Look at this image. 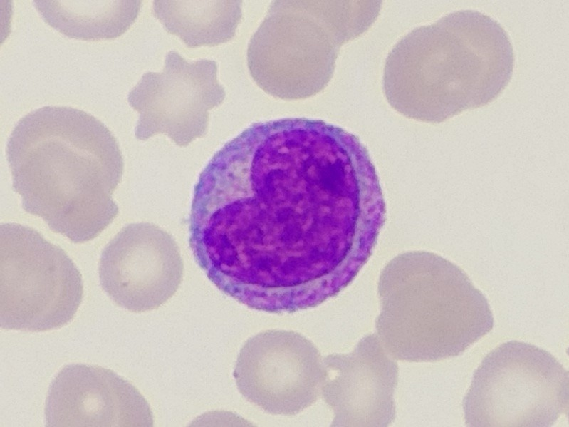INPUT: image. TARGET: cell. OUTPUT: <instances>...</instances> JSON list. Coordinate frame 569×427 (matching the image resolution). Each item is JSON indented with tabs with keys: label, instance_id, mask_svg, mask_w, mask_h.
<instances>
[{
	"label": "cell",
	"instance_id": "6da1fadb",
	"mask_svg": "<svg viewBox=\"0 0 569 427\" xmlns=\"http://www.w3.org/2000/svg\"><path fill=\"white\" fill-rule=\"evenodd\" d=\"M385 214L375 166L355 135L305 118L259 122L201 172L189 244L224 294L252 309L290 314L353 282Z\"/></svg>",
	"mask_w": 569,
	"mask_h": 427
},
{
	"label": "cell",
	"instance_id": "7a4b0ae2",
	"mask_svg": "<svg viewBox=\"0 0 569 427\" xmlns=\"http://www.w3.org/2000/svg\"><path fill=\"white\" fill-rule=\"evenodd\" d=\"M6 153L24 210L54 232L83 243L117 217L113 194L123 158L113 133L92 115L67 106L33 110L18 121Z\"/></svg>",
	"mask_w": 569,
	"mask_h": 427
},
{
	"label": "cell",
	"instance_id": "3957f363",
	"mask_svg": "<svg viewBox=\"0 0 569 427\" xmlns=\"http://www.w3.org/2000/svg\"><path fill=\"white\" fill-rule=\"evenodd\" d=\"M514 65L500 23L476 10H459L414 29L395 45L383 91L401 115L439 123L493 102L510 83Z\"/></svg>",
	"mask_w": 569,
	"mask_h": 427
},
{
	"label": "cell",
	"instance_id": "277c9868",
	"mask_svg": "<svg viewBox=\"0 0 569 427\" xmlns=\"http://www.w3.org/2000/svg\"><path fill=\"white\" fill-rule=\"evenodd\" d=\"M378 295L377 336L395 360L457 356L494 326L484 294L461 267L435 253L414 251L393 259L381 272Z\"/></svg>",
	"mask_w": 569,
	"mask_h": 427
},
{
	"label": "cell",
	"instance_id": "5b68a950",
	"mask_svg": "<svg viewBox=\"0 0 569 427\" xmlns=\"http://www.w3.org/2000/svg\"><path fill=\"white\" fill-rule=\"evenodd\" d=\"M381 6V1H273L248 45L253 80L284 100L318 93L333 77L341 46L366 31Z\"/></svg>",
	"mask_w": 569,
	"mask_h": 427
},
{
	"label": "cell",
	"instance_id": "8992f818",
	"mask_svg": "<svg viewBox=\"0 0 569 427\" xmlns=\"http://www.w3.org/2000/svg\"><path fill=\"white\" fill-rule=\"evenodd\" d=\"M463 410L468 426H552L568 413V372L536 346L503 343L475 371Z\"/></svg>",
	"mask_w": 569,
	"mask_h": 427
},
{
	"label": "cell",
	"instance_id": "52a82bcc",
	"mask_svg": "<svg viewBox=\"0 0 569 427\" xmlns=\"http://www.w3.org/2000/svg\"><path fill=\"white\" fill-rule=\"evenodd\" d=\"M83 297L81 274L63 249L31 227L1 225V328L59 329L73 319Z\"/></svg>",
	"mask_w": 569,
	"mask_h": 427
},
{
	"label": "cell",
	"instance_id": "ba28073f",
	"mask_svg": "<svg viewBox=\"0 0 569 427\" xmlns=\"http://www.w3.org/2000/svg\"><path fill=\"white\" fill-rule=\"evenodd\" d=\"M234 376L250 403L271 414L293 416L322 396L328 370L312 341L293 331L273 329L244 344Z\"/></svg>",
	"mask_w": 569,
	"mask_h": 427
},
{
	"label": "cell",
	"instance_id": "9c48e42d",
	"mask_svg": "<svg viewBox=\"0 0 569 427\" xmlns=\"http://www.w3.org/2000/svg\"><path fill=\"white\" fill-rule=\"evenodd\" d=\"M225 96L214 61L188 62L171 51L162 71L144 73L129 93L130 106L140 113L135 136L145 140L164 134L177 145L186 147L207 134L209 110L221 104Z\"/></svg>",
	"mask_w": 569,
	"mask_h": 427
},
{
	"label": "cell",
	"instance_id": "30bf717a",
	"mask_svg": "<svg viewBox=\"0 0 569 427\" xmlns=\"http://www.w3.org/2000/svg\"><path fill=\"white\" fill-rule=\"evenodd\" d=\"M183 271L174 238L149 222L122 227L105 247L98 267L101 287L110 298L137 313L167 302L181 284Z\"/></svg>",
	"mask_w": 569,
	"mask_h": 427
},
{
	"label": "cell",
	"instance_id": "8fae6325",
	"mask_svg": "<svg viewBox=\"0 0 569 427\" xmlns=\"http://www.w3.org/2000/svg\"><path fill=\"white\" fill-rule=\"evenodd\" d=\"M322 397L334 413L331 426H387L395 418L397 364L377 335L367 334L349 354L323 359Z\"/></svg>",
	"mask_w": 569,
	"mask_h": 427
},
{
	"label": "cell",
	"instance_id": "7c38bea8",
	"mask_svg": "<svg viewBox=\"0 0 569 427\" xmlns=\"http://www.w3.org/2000/svg\"><path fill=\"white\" fill-rule=\"evenodd\" d=\"M46 426H152L150 405L135 386L113 371L75 364L53 380L45 407Z\"/></svg>",
	"mask_w": 569,
	"mask_h": 427
},
{
	"label": "cell",
	"instance_id": "4fadbf2b",
	"mask_svg": "<svg viewBox=\"0 0 569 427\" xmlns=\"http://www.w3.org/2000/svg\"><path fill=\"white\" fill-rule=\"evenodd\" d=\"M44 21L60 33L76 39H113L135 21L142 1H34Z\"/></svg>",
	"mask_w": 569,
	"mask_h": 427
},
{
	"label": "cell",
	"instance_id": "5bb4252c",
	"mask_svg": "<svg viewBox=\"0 0 569 427\" xmlns=\"http://www.w3.org/2000/svg\"><path fill=\"white\" fill-rule=\"evenodd\" d=\"M242 1H154L152 13L189 48L215 46L234 38Z\"/></svg>",
	"mask_w": 569,
	"mask_h": 427
}]
</instances>
